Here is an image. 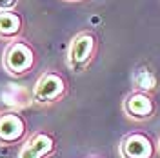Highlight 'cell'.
<instances>
[{"label":"cell","mask_w":160,"mask_h":158,"mask_svg":"<svg viewBox=\"0 0 160 158\" xmlns=\"http://www.w3.org/2000/svg\"><path fill=\"white\" fill-rule=\"evenodd\" d=\"M20 0H0V11H17Z\"/></svg>","instance_id":"10"},{"label":"cell","mask_w":160,"mask_h":158,"mask_svg":"<svg viewBox=\"0 0 160 158\" xmlns=\"http://www.w3.org/2000/svg\"><path fill=\"white\" fill-rule=\"evenodd\" d=\"M58 153V140L48 129L33 131L20 146L18 158H51Z\"/></svg>","instance_id":"6"},{"label":"cell","mask_w":160,"mask_h":158,"mask_svg":"<svg viewBox=\"0 0 160 158\" xmlns=\"http://www.w3.org/2000/svg\"><path fill=\"white\" fill-rule=\"evenodd\" d=\"M86 158H102V156H98V155H91V156H86Z\"/></svg>","instance_id":"12"},{"label":"cell","mask_w":160,"mask_h":158,"mask_svg":"<svg viewBox=\"0 0 160 158\" xmlns=\"http://www.w3.org/2000/svg\"><path fill=\"white\" fill-rule=\"evenodd\" d=\"M29 136V126L17 109L0 113V146H22Z\"/></svg>","instance_id":"4"},{"label":"cell","mask_w":160,"mask_h":158,"mask_svg":"<svg viewBox=\"0 0 160 158\" xmlns=\"http://www.w3.org/2000/svg\"><path fill=\"white\" fill-rule=\"evenodd\" d=\"M122 111L133 122H146V120L155 116V113H157V102H155L151 93L135 89V91H131L129 95L124 98Z\"/></svg>","instance_id":"7"},{"label":"cell","mask_w":160,"mask_h":158,"mask_svg":"<svg viewBox=\"0 0 160 158\" xmlns=\"http://www.w3.org/2000/svg\"><path fill=\"white\" fill-rule=\"evenodd\" d=\"M135 82H137V89L140 91H148L151 93L153 89L157 87V80L153 77V73L148 69H142L137 73V77H135Z\"/></svg>","instance_id":"9"},{"label":"cell","mask_w":160,"mask_h":158,"mask_svg":"<svg viewBox=\"0 0 160 158\" xmlns=\"http://www.w3.org/2000/svg\"><path fill=\"white\" fill-rule=\"evenodd\" d=\"M2 66L13 77H24L37 66V51L24 38L9 42L2 53Z\"/></svg>","instance_id":"3"},{"label":"cell","mask_w":160,"mask_h":158,"mask_svg":"<svg viewBox=\"0 0 160 158\" xmlns=\"http://www.w3.org/2000/svg\"><path fill=\"white\" fill-rule=\"evenodd\" d=\"M24 18L18 11H0V38L4 42H15L22 38Z\"/></svg>","instance_id":"8"},{"label":"cell","mask_w":160,"mask_h":158,"mask_svg":"<svg viewBox=\"0 0 160 158\" xmlns=\"http://www.w3.org/2000/svg\"><path fill=\"white\" fill-rule=\"evenodd\" d=\"M120 158H155L158 155L157 140L146 131H131L120 138Z\"/></svg>","instance_id":"5"},{"label":"cell","mask_w":160,"mask_h":158,"mask_svg":"<svg viewBox=\"0 0 160 158\" xmlns=\"http://www.w3.org/2000/svg\"><path fill=\"white\" fill-rule=\"evenodd\" d=\"M157 149H158V155H160V135H158V138H157Z\"/></svg>","instance_id":"11"},{"label":"cell","mask_w":160,"mask_h":158,"mask_svg":"<svg viewBox=\"0 0 160 158\" xmlns=\"http://www.w3.org/2000/svg\"><path fill=\"white\" fill-rule=\"evenodd\" d=\"M69 93V82L68 78L55 69H48L40 75L33 91H31V102L35 106H53L58 104L68 96Z\"/></svg>","instance_id":"1"},{"label":"cell","mask_w":160,"mask_h":158,"mask_svg":"<svg viewBox=\"0 0 160 158\" xmlns=\"http://www.w3.org/2000/svg\"><path fill=\"white\" fill-rule=\"evenodd\" d=\"M98 51V37L97 33L91 29L78 31L69 42L68 47V55H66V62L68 67L75 73H82L89 67L93 58L97 57Z\"/></svg>","instance_id":"2"},{"label":"cell","mask_w":160,"mask_h":158,"mask_svg":"<svg viewBox=\"0 0 160 158\" xmlns=\"http://www.w3.org/2000/svg\"><path fill=\"white\" fill-rule=\"evenodd\" d=\"M66 2H82V0H66Z\"/></svg>","instance_id":"13"}]
</instances>
